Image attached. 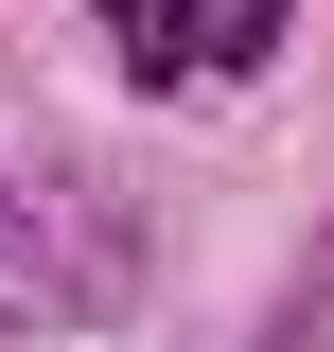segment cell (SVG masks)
Returning <instances> with one entry per match:
<instances>
[{
    "label": "cell",
    "mask_w": 334,
    "mask_h": 352,
    "mask_svg": "<svg viewBox=\"0 0 334 352\" xmlns=\"http://www.w3.org/2000/svg\"><path fill=\"white\" fill-rule=\"evenodd\" d=\"M264 36H282V0H106V53L141 88H229Z\"/></svg>",
    "instance_id": "cell-2"
},
{
    "label": "cell",
    "mask_w": 334,
    "mask_h": 352,
    "mask_svg": "<svg viewBox=\"0 0 334 352\" xmlns=\"http://www.w3.org/2000/svg\"><path fill=\"white\" fill-rule=\"evenodd\" d=\"M299 335H334V247H317V282H299Z\"/></svg>",
    "instance_id": "cell-3"
},
{
    "label": "cell",
    "mask_w": 334,
    "mask_h": 352,
    "mask_svg": "<svg viewBox=\"0 0 334 352\" xmlns=\"http://www.w3.org/2000/svg\"><path fill=\"white\" fill-rule=\"evenodd\" d=\"M106 300H124V229H106V194H36V212H0V317L88 335Z\"/></svg>",
    "instance_id": "cell-1"
}]
</instances>
